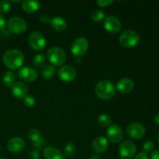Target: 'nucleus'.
Wrapping results in <instances>:
<instances>
[{"label": "nucleus", "mask_w": 159, "mask_h": 159, "mask_svg": "<svg viewBox=\"0 0 159 159\" xmlns=\"http://www.w3.org/2000/svg\"><path fill=\"white\" fill-rule=\"evenodd\" d=\"M154 120H155V124H156L157 125L159 126V113H158V114L155 115V118H154Z\"/></svg>", "instance_id": "4c0bfd02"}, {"label": "nucleus", "mask_w": 159, "mask_h": 159, "mask_svg": "<svg viewBox=\"0 0 159 159\" xmlns=\"http://www.w3.org/2000/svg\"><path fill=\"white\" fill-rule=\"evenodd\" d=\"M134 159H149L148 155H147V153L145 152H141V153L138 154V155H136Z\"/></svg>", "instance_id": "f704fd0d"}, {"label": "nucleus", "mask_w": 159, "mask_h": 159, "mask_svg": "<svg viewBox=\"0 0 159 159\" xmlns=\"http://www.w3.org/2000/svg\"><path fill=\"white\" fill-rule=\"evenodd\" d=\"M23 102H24L25 106L27 107H34V104H35L36 100L35 98L32 96H26V97L23 99Z\"/></svg>", "instance_id": "c85d7f7f"}, {"label": "nucleus", "mask_w": 159, "mask_h": 159, "mask_svg": "<svg viewBox=\"0 0 159 159\" xmlns=\"http://www.w3.org/2000/svg\"><path fill=\"white\" fill-rule=\"evenodd\" d=\"M25 141L24 140L22 139L21 138H11L7 143V148L9 152L12 153H18V152H22L25 148Z\"/></svg>", "instance_id": "2eb2a0df"}, {"label": "nucleus", "mask_w": 159, "mask_h": 159, "mask_svg": "<svg viewBox=\"0 0 159 159\" xmlns=\"http://www.w3.org/2000/svg\"><path fill=\"white\" fill-rule=\"evenodd\" d=\"M19 77L26 82H33L37 79V72L31 67H23L19 71Z\"/></svg>", "instance_id": "ddd939ff"}, {"label": "nucleus", "mask_w": 159, "mask_h": 159, "mask_svg": "<svg viewBox=\"0 0 159 159\" xmlns=\"http://www.w3.org/2000/svg\"><path fill=\"white\" fill-rule=\"evenodd\" d=\"M96 94L99 99L108 100L112 99L116 93V87L109 80H102L96 85Z\"/></svg>", "instance_id": "f03ea898"}, {"label": "nucleus", "mask_w": 159, "mask_h": 159, "mask_svg": "<svg viewBox=\"0 0 159 159\" xmlns=\"http://www.w3.org/2000/svg\"><path fill=\"white\" fill-rule=\"evenodd\" d=\"M45 159H65V156L61 151L54 147H47L43 149Z\"/></svg>", "instance_id": "a211bd4d"}, {"label": "nucleus", "mask_w": 159, "mask_h": 159, "mask_svg": "<svg viewBox=\"0 0 159 159\" xmlns=\"http://www.w3.org/2000/svg\"><path fill=\"white\" fill-rule=\"evenodd\" d=\"M8 29L11 33L15 34H22L26 32L27 25L23 18L13 16L9 19L8 22Z\"/></svg>", "instance_id": "39448f33"}, {"label": "nucleus", "mask_w": 159, "mask_h": 159, "mask_svg": "<svg viewBox=\"0 0 159 159\" xmlns=\"http://www.w3.org/2000/svg\"><path fill=\"white\" fill-rule=\"evenodd\" d=\"M40 22L43 23H47L50 21V18L48 15H42L40 16Z\"/></svg>", "instance_id": "c9c22d12"}, {"label": "nucleus", "mask_w": 159, "mask_h": 159, "mask_svg": "<svg viewBox=\"0 0 159 159\" xmlns=\"http://www.w3.org/2000/svg\"><path fill=\"white\" fill-rule=\"evenodd\" d=\"M134 87V83L133 80L129 78H123L118 81L116 84V89L122 94H128Z\"/></svg>", "instance_id": "4468645a"}, {"label": "nucleus", "mask_w": 159, "mask_h": 159, "mask_svg": "<svg viewBox=\"0 0 159 159\" xmlns=\"http://www.w3.org/2000/svg\"><path fill=\"white\" fill-rule=\"evenodd\" d=\"M92 147H93V151L96 153H103L108 149V140L104 137H98L94 139L93 144H92Z\"/></svg>", "instance_id": "f3484780"}, {"label": "nucleus", "mask_w": 159, "mask_h": 159, "mask_svg": "<svg viewBox=\"0 0 159 159\" xmlns=\"http://www.w3.org/2000/svg\"><path fill=\"white\" fill-rule=\"evenodd\" d=\"M12 93L17 99H24L28 93L27 85L22 82H16L12 85Z\"/></svg>", "instance_id": "dca6fc26"}, {"label": "nucleus", "mask_w": 159, "mask_h": 159, "mask_svg": "<svg viewBox=\"0 0 159 159\" xmlns=\"http://www.w3.org/2000/svg\"><path fill=\"white\" fill-rule=\"evenodd\" d=\"M34 146L38 150H42V149H44L46 147V141L43 138H40V140H38L37 141L34 142Z\"/></svg>", "instance_id": "7c9ffc66"}, {"label": "nucleus", "mask_w": 159, "mask_h": 159, "mask_svg": "<svg viewBox=\"0 0 159 159\" xmlns=\"http://www.w3.org/2000/svg\"><path fill=\"white\" fill-rule=\"evenodd\" d=\"M89 48V41L86 38L81 37L75 40L71 47V51L72 54L77 57H80L86 53Z\"/></svg>", "instance_id": "423d86ee"}, {"label": "nucleus", "mask_w": 159, "mask_h": 159, "mask_svg": "<svg viewBox=\"0 0 159 159\" xmlns=\"http://www.w3.org/2000/svg\"><path fill=\"white\" fill-rule=\"evenodd\" d=\"M64 152H65V156L71 158L75 153V145L72 142H68L65 144L64 148Z\"/></svg>", "instance_id": "393cba45"}, {"label": "nucleus", "mask_w": 159, "mask_h": 159, "mask_svg": "<svg viewBox=\"0 0 159 159\" xmlns=\"http://www.w3.org/2000/svg\"><path fill=\"white\" fill-rule=\"evenodd\" d=\"M127 133L133 139L138 140L144 136L145 128L139 123H132L127 127Z\"/></svg>", "instance_id": "9b49d317"}, {"label": "nucleus", "mask_w": 159, "mask_h": 159, "mask_svg": "<svg viewBox=\"0 0 159 159\" xmlns=\"http://www.w3.org/2000/svg\"><path fill=\"white\" fill-rule=\"evenodd\" d=\"M29 158L30 159H39V158H40V154L37 151L33 150L30 152Z\"/></svg>", "instance_id": "473e14b6"}, {"label": "nucleus", "mask_w": 159, "mask_h": 159, "mask_svg": "<svg viewBox=\"0 0 159 159\" xmlns=\"http://www.w3.org/2000/svg\"><path fill=\"white\" fill-rule=\"evenodd\" d=\"M45 61H46V57L43 53L36 54L34 57V60H33L34 66L37 67V68H41V67L44 66Z\"/></svg>", "instance_id": "4be33fe9"}, {"label": "nucleus", "mask_w": 159, "mask_h": 159, "mask_svg": "<svg viewBox=\"0 0 159 159\" xmlns=\"http://www.w3.org/2000/svg\"><path fill=\"white\" fill-rule=\"evenodd\" d=\"M0 152H1V146H0Z\"/></svg>", "instance_id": "79ce46f5"}, {"label": "nucleus", "mask_w": 159, "mask_h": 159, "mask_svg": "<svg viewBox=\"0 0 159 159\" xmlns=\"http://www.w3.org/2000/svg\"><path fill=\"white\" fill-rule=\"evenodd\" d=\"M120 43L125 48H134L138 44L140 41V36L136 31L127 30L121 34L119 39Z\"/></svg>", "instance_id": "7ed1b4c3"}, {"label": "nucleus", "mask_w": 159, "mask_h": 159, "mask_svg": "<svg viewBox=\"0 0 159 159\" xmlns=\"http://www.w3.org/2000/svg\"><path fill=\"white\" fill-rule=\"evenodd\" d=\"M40 73H41L42 76L45 79H51L55 74V68L53 65H46L42 67Z\"/></svg>", "instance_id": "412c9836"}, {"label": "nucleus", "mask_w": 159, "mask_h": 159, "mask_svg": "<svg viewBox=\"0 0 159 159\" xmlns=\"http://www.w3.org/2000/svg\"><path fill=\"white\" fill-rule=\"evenodd\" d=\"M104 17H105V13L102 10H99V9H96V10H93L91 12V18L94 21H102Z\"/></svg>", "instance_id": "bb28decb"}, {"label": "nucleus", "mask_w": 159, "mask_h": 159, "mask_svg": "<svg viewBox=\"0 0 159 159\" xmlns=\"http://www.w3.org/2000/svg\"><path fill=\"white\" fill-rule=\"evenodd\" d=\"M6 21L5 17L2 14H0V30H3L6 27Z\"/></svg>", "instance_id": "72a5a7b5"}, {"label": "nucleus", "mask_w": 159, "mask_h": 159, "mask_svg": "<svg viewBox=\"0 0 159 159\" xmlns=\"http://www.w3.org/2000/svg\"><path fill=\"white\" fill-rule=\"evenodd\" d=\"M158 143H159V134H158Z\"/></svg>", "instance_id": "a19ab883"}, {"label": "nucleus", "mask_w": 159, "mask_h": 159, "mask_svg": "<svg viewBox=\"0 0 159 159\" xmlns=\"http://www.w3.org/2000/svg\"><path fill=\"white\" fill-rule=\"evenodd\" d=\"M89 159H101V158L98 155H93L91 157H90Z\"/></svg>", "instance_id": "58836bf2"}, {"label": "nucleus", "mask_w": 159, "mask_h": 159, "mask_svg": "<svg viewBox=\"0 0 159 159\" xmlns=\"http://www.w3.org/2000/svg\"><path fill=\"white\" fill-rule=\"evenodd\" d=\"M97 122L101 127H110L111 125L112 119L109 115L107 114H101L100 116L98 117Z\"/></svg>", "instance_id": "b1692460"}, {"label": "nucleus", "mask_w": 159, "mask_h": 159, "mask_svg": "<svg viewBox=\"0 0 159 159\" xmlns=\"http://www.w3.org/2000/svg\"><path fill=\"white\" fill-rule=\"evenodd\" d=\"M121 22L117 17L114 16H109L104 20L103 27L106 30L111 34H116L121 30Z\"/></svg>", "instance_id": "9d476101"}, {"label": "nucleus", "mask_w": 159, "mask_h": 159, "mask_svg": "<svg viewBox=\"0 0 159 159\" xmlns=\"http://www.w3.org/2000/svg\"><path fill=\"white\" fill-rule=\"evenodd\" d=\"M143 148H144L145 153L152 152L155 148V144L152 141H147L143 145Z\"/></svg>", "instance_id": "c756f323"}, {"label": "nucleus", "mask_w": 159, "mask_h": 159, "mask_svg": "<svg viewBox=\"0 0 159 159\" xmlns=\"http://www.w3.org/2000/svg\"><path fill=\"white\" fill-rule=\"evenodd\" d=\"M16 76L12 71H6L3 76V82L7 86H12L15 83Z\"/></svg>", "instance_id": "5701e85b"}, {"label": "nucleus", "mask_w": 159, "mask_h": 159, "mask_svg": "<svg viewBox=\"0 0 159 159\" xmlns=\"http://www.w3.org/2000/svg\"><path fill=\"white\" fill-rule=\"evenodd\" d=\"M0 159H5V158H3V157H0Z\"/></svg>", "instance_id": "ea45409f"}, {"label": "nucleus", "mask_w": 159, "mask_h": 159, "mask_svg": "<svg viewBox=\"0 0 159 159\" xmlns=\"http://www.w3.org/2000/svg\"><path fill=\"white\" fill-rule=\"evenodd\" d=\"M113 2V0H98V1H96V3L101 7H107Z\"/></svg>", "instance_id": "2f4dec72"}, {"label": "nucleus", "mask_w": 159, "mask_h": 159, "mask_svg": "<svg viewBox=\"0 0 159 159\" xmlns=\"http://www.w3.org/2000/svg\"><path fill=\"white\" fill-rule=\"evenodd\" d=\"M27 136L29 138V139H30L33 142L37 141L38 140H40L41 138V134H40V131L36 130V129H30L28 131Z\"/></svg>", "instance_id": "a878e982"}, {"label": "nucleus", "mask_w": 159, "mask_h": 159, "mask_svg": "<svg viewBox=\"0 0 159 159\" xmlns=\"http://www.w3.org/2000/svg\"><path fill=\"white\" fill-rule=\"evenodd\" d=\"M58 76L63 82H71L75 79L76 71L70 65H64L58 70Z\"/></svg>", "instance_id": "f8f14e48"}, {"label": "nucleus", "mask_w": 159, "mask_h": 159, "mask_svg": "<svg viewBox=\"0 0 159 159\" xmlns=\"http://www.w3.org/2000/svg\"><path fill=\"white\" fill-rule=\"evenodd\" d=\"M29 43L31 48L37 51H42L46 46V40L38 31H33L29 36Z\"/></svg>", "instance_id": "0eeeda50"}, {"label": "nucleus", "mask_w": 159, "mask_h": 159, "mask_svg": "<svg viewBox=\"0 0 159 159\" xmlns=\"http://www.w3.org/2000/svg\"><path fill=\"white\" fill-rule=\"evenodd\" d=\"M24 61V56L21 51L12 49L6 51L3 55V62L8 68L15 70L20 68Z\"/></svg>", "instance_id": "f257e3e1"}, {"label": "nucleus", "mask_w": 159, "mask_h": 159, "mask_svg": "<svg viewBox=\"0 0 159 159\" xmlns=\"http://www.w3.org/2000/svg\"><path fill=\"white\" fill-rule=\"evenodd\" d=\"M51 27L54 30L57 32H61L64 31L67 28V22L63 17L61 16H54L51 20Z\"/></svg>", "instance_id": "aec40b11"}, {"label": "nucleus", "mask_w": 159, "mask_h": 159, "mask_svg": "<svg viewBox=\"0 0 159 159\" xmlns=\"http://www.w3.org/2000/svg\"><path fill=\"white\" fill-rule=\"evenodd\" d=\"M11 3L7 0H2L0 2V13L6 14L11 9Z\"/></svg>", "instance_id": "cd10ccee"}, {"label": "nucleus", "mask_w": 159, "mask_h": 159, "mask_svg": "<svg viewBox=\"0 0 159 159\" xmlns=\"http://www.w3.org/2000/svg\"><path fill=\"white\" fill-rule=\"evenodd\" d=\"M107 136L110 142L116 144L122 141L124 138V131L120 126L113 124L110 125L107 129Z\"/></svg>", "instance_id": "1a4fd4ad"}, {"label": "nucleus", "mask_w": 159, "mask_h": 159, "mask_svg": "<svg viewBox=\"0 0 159 159\" xmlns=\"http://www.w3.org/2000/svg\"><path fill=\"white\" fill-rule=\"evenodd\" d=\"M151 159H159V150H155L152 152Z\"/></svg>", "instance_id": "e433bc0d"}, {"label": "nucleus", "mask_w": 159, "mask_h": 159, "mask_svg": "<svg viewBox=\"0 0 159 159\" xmlns=\"http://www.w3.org/2000/svg\"><path fill=\"white\" fill-rule=\"evenodd\" d=\"M48 57L49 61L55 66L62 65L66 61V54L62 48L53 47L48 50Z\"/></svg>", "instance_id": "20e7f679"}, {"label": "nucleus", "mask_w": 159, "mask_h": 159, "mask_svg": "<svg viewBox=\"0 0 159 159\" xmlns=\"http://www.w3.org/2000/svg\"><path fill=\"white\" fill-rule=\"evenodd\" d=\"M136 146L131 141L126 140L120 144L119 147V152L120 157L124 159H130L133 158L136 153Z\"/></svg>", "instance_id": "6e6552de"}, {"label": "nucleus", "mask_w": 159, "mask_h": 159, "mask_svg": "<svg viewBox=\"0 0 159 159\" xmlns=\"http://www.w3.org/2000/svg\"><path fill=\"white\" fill-rule=\"evenodd\" d=\"M40 3L37 0H24L22 2V9L28 13H34L38 10Z\"/></svg>", "instance_id": "6ab92c4d"}]
</instances>
